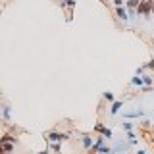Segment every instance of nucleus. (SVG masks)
Returning <instances> with one entry per match:
<instances>
[{
	"instance_id": "16",
	"label": "nucleus",
	"mask_w": 154,
	"mask_h": 154,
	"mask_svg": "<svg viewBox=\"0 0 154 154\" xmlns=\"http://www.w3.org/2000/svg\"><path fill=\"white\" fill-rule=\"evenodd\" d=\"M52 150H56V152H60V144H58V143H54V144H52Z\"/></svg>"
},
{
	"instance_id": "17",
	"label": "nucleus",
	"mask_w": 154,
	"mask_h": 154,
	"mask_svg": "<svg viewBox=\"0 0 154 154\" xmlns=\"http://www.w3.org/2000/svg\"><path fill=\"white\" fill-rule=\"evenodd\" d=\"M147 67H154V60H150V62L147 64Z\"/></svg>"
},
{
	"instance_id": "1",
	"label": "nucleus",
	"mask_w": 154,
	"mask_h": 154,
	"mask_svg": "<svg viewBox=\"0 0 154 154\" xmlns=\"http://www.w3.org/2000/svg\"><path fill=\"white\" fill-rule=\"evenodd\" d=\"M46 139L48 141H52V143H62V141H66V139H70V135L67 133H48L46 135Z\"/></svg>"
},
{
	"instance_id": "11",
	"label": "nucleus",
	"mask_w": 154,
	"mask_h": 154,
	"mask_svg": "<svg viewBox=\"0 0 154 154\" xmlns=\"http://www.w3.org/2000/svg\"><path fill=\"white\" fill-rule=\"evenodd\" d=\"M131 85H139V87H141V85H143V77H139V75L133 77V79H131Z\"/></svg>"
},
{
	"instance_id": "9",
	"label": "nucleus",
	"mask_w": 154,
	"mask_h": 154,
	"mask_svg": "<svg viewBox=\"0 0 154 154\" xmlns=\"http://www.w3.org/2000/svg\"><path fill=\"white\" fill-rule=\"evenodd\" d=\"M100 133H102V137H106V139H112V131L108 127H102V131H100Z\"/></svg>"
},
{
	"instance_id": "23",
	"label": "nucleus",
	"mask_w": 154,
	"mask_h": 154,
	"mask_svg": "<svg viewBox=\"0 0 154 154\" xmlns=\"http://www.w3.org/2000/svg\"><path fill=\"white\" fill-rule=\"evenodd\" d=\"M4 154H14V152H4Z\"/></svg>"
},
{
	"instance_id": "8",
	"label": "nucleus",
	"mask_w": 154,
	"mask_h": 154,
	"mask_svg": "<svg viewBox=\"0 0 154 154\" xmlns=\"http://www.w3.org/2000/svg\"><path fill=\"white\" fill-rule=\"evenodd\" d=\"M2 148H4V152H12L14 150V144L12 143H2Z\"/></svg>"
},
{
	"instance_id": "14",
	"label": "nucleus",
	"mask_w": 154,
	"mask_h": 154,
	"mask_svg": "<svg viewBox=\"0 0 154 154\" xmlns=\"http://www.w3.org/2000/svg\"><path fill=\"white\" fill-rule=\"evenodd\" d=\"M104 98H106V100H110V102H112V100H114V95H112L110 91H106V92H104Z\"/></svg>"
},
{
	"instance_id": "25",
	"label": "nucleus",
	"mask_w": 154,
	"mask_h": 154,
	"mask_svg": "<svg viewBox=\"0 0 154 154\" xmlns=\"http://www.w3.org/2000/svg\"><path fill=\"white\" fill-rule=\"evenodd\" d=\"M0 110H2V108H0Z\"/></svg>"
},
{
	"instance_id": "2",
	"label": "nucleus",
	"mask_w": 154,
	"mask_h": 154,
	"mask_svg": "<svg viewBox=\"0 0 154 154\" xmlns=\"http://www.w3.org/2000/svg\"><path fill=\"white\" fill-rule=\"evenodd\" d=\"M81 143H83L85 148H92V144H95V143H92V137H91V135H85L83 139H81Z\"/></svg>"
},
{
	"instance_id": "24",
	"label": "nucleus",
	"mask_w": 154,
	"mask_h": 154,
	"mask_svg": "<svg viewBox=\"0 0 154 154\" xmlns=\"http://www.w3.org/2000/svg\"><path fill=\"white\" fill-rule=\"evenodd\" d=\"M152 125H154V121H152Z\"/></svg>"
},
{
	"instance_id": "15",
	"label": "nucleus",
	"mask_w": 154,
	"mask_h": 154,
	"mask_svg": "<svg viewBox=\"0 0 154 154\" xmlns=\"http://www.w3.org/2000/svg\"><path fill=\"white\" fill-rule=\"evenodd\" d=\"M123 129H125V131H133V123L125 121V123H123Z\"/></svg>"
},
{
	"instance_id": "6",
	"label": "nucleus",
	"mask_w": 154,
	"mask_h": 154,
	"mask_svg": "<svg viewBox=\"0 0 154 154\" xmlns=\"http://www.w3.org/2000/svg\"><path fill=\"white\" fill-rule=\"evenodd\" d=\"M141 116H143V110H133L125 114V117H141Z\"/></svg>"
},
{
	"instance_id": "4",
	"label": "nucleus",
	"mask_w": 154,
	"mask_h": 154,
	"mask_svg": "<svg viewBox=\"0 0 154 154\" xmlns=\"http://www.w3.org/2000/svg\"><path fill=\"white\" fill-rule=\"evenodd\" d=\"M117 18H121V19H123V21H125V19L129 18V15H127V12H125V8L117 6Z\"/></svg>"
},
{
	"instance_id": "5",
	"label": "nucleus",
	"mask_w": 154,
	"mask_h": 154,
	"mask_svg": "<svg viewBox=\"0 0 154 154\" xmlns=\"http://www.w3.org/2000/svg\"><path fill=\"white\" fill-rule=\"evenodd\" d=\"M120 108H121V102H120V100H116V102L112 104V108H110V114H117Z\"/></svg>"
},
{
	"instance_id": "19",
	"label": "nucleus",
	"mask_w": 154,
	"mask_h": 154,
	"mask_svg": "<svg viewBox=\"0 0 154 154\" xmlns=\"http://www.w3.org/2000/svg\"><path fill=\"white\" fill-rule=\"evenodd\" d=\"M39 154H48V148H46V150H40Z\"/></svg>"
},
{
	"instance_id": "10",
	"label": "nucleus",
	"mask_w": 154,
	"mask_h": 154,
	"mask_svg": "<svg viewBox=\"0 0 154 154\" xmlns=\"http://www.w3.org/2000/svg\"><path fill=\"white\" fill-rule=\"evenodd\" d=\"M96 152H100V154H112V148H108V147H104V144H102Z\"/></svg>"
},
{
	"instance_id": "7",
	"label": "nucleus",
	"mask_w": 154,
	"mask_h": 154,
	"mask_svg": "<svg viewBox=\"0 0 154 154\" xmlns=\"http://www.w3.org/2000/svg\"><path fill=\"white\" fill-rule=\"evenodd\" d=\"M2 116L4 120H10V106H2Z\"/></svg>"
},
{
	"instance_id": "22",
	"label": "nucleus",
	"mask_w": 154,
	"mask_h": 154,
	"mask_svg": "<svg viewBox=\"0 0 154 154\" xmlns=\"http://www.w3.org/2000/svg\"><path fill=\"white\" fill-rule=\"evenodd\" d=\"M0 154H4V148H2V144H0Z\"/></svg>"
},
{
	"instance_id": "13",
	"label": "nucleus",
	"mask_w": 154,
	"mask_h": 154,
	"mask_svg": "<svg viewBox=\"0 0 154 154\" xmlns=\"http://www.w3.org/2000/svg\"><path fill=\"white\" fill-rule=\"evenodd\" d=\"M139 2H141V0H129V2H127V6L131 8V12H133V8H135V6H137V4H139Z\"/></svg>"
},
{
	"instance_id": "20",
	"label": "nucleus",
	"mask_w": 154,
	"mask_h": 154,
	"mask_svg": "<svg viewBox=\"0 0 154 154\" xmlns=\"http://www.w3.org/2000/svg\"><path fill=\"white\" fill-rule=\"evenodd\" d=\"M150 12H154V0H152V4H150Z\"/></svg>"
},
{
	"instance_id": "18",
	"label": "nucleus",
	"mask_w": 154,
	"mask_h": 154,
	"mask_svg": "<svg viewBox=\"0 0 154 154\" xmlns=\"http://www.w3.org/2000/svg\"><path fill=\"white\" fill-rule=\"evenodd\" d=\"M116 2V6H121V4H123V0H114Z\"/></svg>"
},
{
	"instance_id": "12",
	"label": "nucleus",
	"mask_w": 154,
	"mask_h": 154,
	"mask_svg": "<svg viewBox=\"0 0 154 154\" xmlns=\"http://www.w3.org/2000/svg\"><path fill=\"white\" fill-rule=\"evenodd\" d=\"M143 83L147 85V87H150V85H152V77H150V75H144V77H143Z\"/></svg>"
},
{
	"instance_id": "21",
	"label": "nucleus",
	"mask_w": 154,
	"mask_h": 154,
	"mask_svg": "<svg viewBox=\"0 0 154 154\" xmlns=\"http://www.w3.org/2000/svg\"><path fill=\"white\" fill-rule=\"evenodd\" d=\"M137 154H147V152H144V150H137Z\"/></svg>"
},
{
	"instance_id": "3",
	"label": "nucleus",
	"mask_w": 154,
	"mask_h": 154,
	"mask_svg": "<svg viewBox=\"0 0 154 154\" xmlns=\"http://www.w3.org/2000/svg\"><path fill=\"white\" fill-rule=\"evenodd\" d=\"M2 143H12V144H15V143H18V139H15L14 135H4L2 139H0V144H2Z\"/></svg>"
}]
</instances>
